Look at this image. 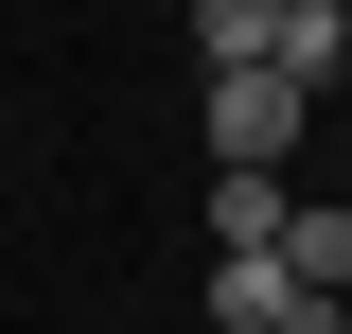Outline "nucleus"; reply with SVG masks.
<instances>
[{
    "mask_svg": "<svg viewBox=\"0 0 352 334\" xmlns=\"http://www.w3.org/2000/svg\"><path fill=\"white\" fill-rule=\"evenodd\" d=\"M264 36H282V0H194V53L212 71H264Z\"/></svg>",
    "mask_w": 352,
    "mask_h": 334,
    "instance_id": "4",
    "label": "nucleus"
},
{
    "mask_svg": "<svg viewBox=\"0 0 352 334\" xmlns=\"http://www.w3.org/2000/svg\"><path fill=\"white\" fill-rule=\"evenodd\" d=\"M282 282L335 317V299H352V211H282Z\"/></svg>",
    "mask_w": 352,
    "mask_h": 334,
    "instance_id": "3",
    "label": "nucleus"
},
{
    "mask_svg": "<svg viewBox=\"0 0 352 334\" xmlns=\"http://www.w3.org/2000/svg\"><path fill=\"white\" fill-rule=\"evenodd\" d=\"M212 176H282L300 159V124H317V88H282V71H212Z\"/></svg>",
    "mask_w": 352,
    "mask_h": 334,
    "instance_id": "1",
    "label": "nucleus"
},
{
    "mask_svg": "<svg viewBox=\"0 0 352 334\" xmlns=\"http://www.w3.org/2000/svg\"><path fill=\"white\" fill-rule=\"evenodd\" d=\"M282 211H300L282 176H212V247H282Z\"/></svg>",
    "mask_w": 352,
    "mask_h": 334,
    "instance_id": "5",
    "label": "nucleus"
},
{
    "mask_svg": "<svg viewBox=\"0 0 352 334\" xmlns=\"http://www.w3.org/2000/svg\"><path fill=\"white\" fill-rule=\"evenodd\" d=\"M264 71H282V88H335V71H352V18H335V0H282Z\"/></svg>",
    "mask_w": 352,
    "mask_h": 334,
    "instance_id": "2",
    "label": "nucleus"
},
{
    "mask_svg": "<svg viewBox=\"0 0 352 334\" xmlns=\"http://www.w3.org/2000/svg\"><path fill=\"white\" fill-rule=\"evenodd\" d=\"M194 334H212V317H194Z\"/></svg>",
    "mask_w": 352,
    "mask_h": 334,
    "instance_id": "8",
    "label": "nucleus"
},
{
    "mask_svg": "<svg viewBox=\"0 0 352 334\" xmlns=\"http://www.w3.org/2000/svg\"><path fill=\"white\" fill-rule=\"evenodd\" d=\"M335 334H352V299H335Z\"/></svg>",
    "mask_w": 352,
    "mask_h": 334,
    "instance_id": "7",
    "label": "nucleus"
},
{
    "mask_svg": "<svg viewBox=\"0 0 352 334\" xmlns=\"http://www.w3.org/2000/svg\"><path fill=\"white\" fill-rule=\"evenodd\" d=\"M335 211H352V159H335Z\"/></svg>",
    "mask_w": 352,
    "mask_h": 334,
    "instance_id": "6",
    "label": "nucleus"
}]
</instances>
